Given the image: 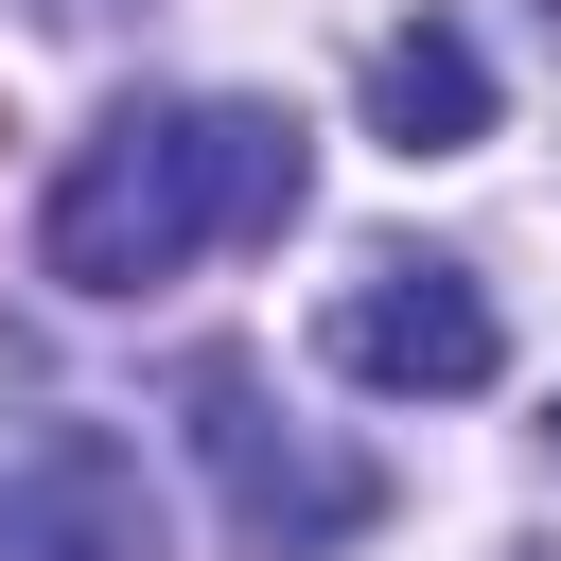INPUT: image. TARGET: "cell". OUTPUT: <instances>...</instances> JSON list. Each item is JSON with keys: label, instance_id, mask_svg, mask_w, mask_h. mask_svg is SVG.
<instances>
[{"label": "cell", "instance_id": "obj_1", "mask_svg": "<svg viewBox=\"0 0 561 561\" xmlns=\"http://www.w3.org/2000/svg\"><path fill=\"white\" fill-rule=\"evenodd\" d=\"M298 193H316L298 105H123V123L70 140V175H53V210H35V263H53L70 298H140V280H175L193 245L280 228Z\"/></svg>", "mask_w": 561, "mask_h": 561}, {"label": "cell", "instance_id": "obj_2", "mask_svg": "<svg viewBox=\"0 0 561 561\" xmlns=\"http://www.w3.org/2000/svg\"><path fill=\"white\" fill-rule=\"evenodd\" d=\"M175 403H193V456H210V491H228V526H245L263 561H333V543H368V526H386V473H368V456H333V438H298V421L263 403V368H245V351H210Z\"/></svg>", "mask_w": 561, "mask_h": 561}, {"label": "cell", "instance_id": "obj_3", "mask_svg": "<svg viewBox=\"0 0 561 561\" xmlns=\"http://www.w3.org/2000/svg\"><path fill=\"white\" fill-rule=\"evenodd\" d=\"M333 368L386 386V403H473V386L508 368V316H491L473 263L386 245V263H351V298H333Z\"/></svg>", "mask_w": 561, "mask_h": 561}, {"label": "cell", "instance_id": "obj_4", "mask_svg": "<svg viewBox=\"0 0 561 561\" xmlns=\"http://www.w3.org/2000/svg\"><path fill=\"white\" fill-rule=\"evenodd\" d=\"M0 561H158V491H140V438L105 421H53L18 508H0Z\"/></svg>", "mask_w": 561, "mask_h": 561}, {"label": "cell", "instance_id": "obj_5", "mask_svg": "<svg viewBox=\"0 0 561 561\" xmlns=\"http://www.w3.org/2000/svg\"><path fill=\"white\" fill-rule=\"evenodd\" d=\"M368 140H403V158H473V140H491V53H473L456 18H403V35L368 53Z\"/></svg>", "mask_w": 561, "mask_h": 561}, {"label": "cell", "instance_id": "obj_6", "mask_svg": "<svg viewBox=\"0 0 561 561\" xmlns=\"http://www.w3.org/2000/svg\"><path fill=\"white\" fill-rule=\"evenodd\" d=\"M543 438H561V421H543Z\"/></svg>", "mask_w": 561, "mask_h": 561}, {"label": "cell", "instance_id": "obj_7", "mask_svg": "<svg viewBox=\"0 0 561 561\" xmlns=\"http://www.w3.org/2000/svg\"><path fill=\"white\" fill-rule=\"evenodd\" d=\"M543 18H561V0H543Z\"/></svg>", "mask_w": 561, "mask_h": 561}]
</instances>
